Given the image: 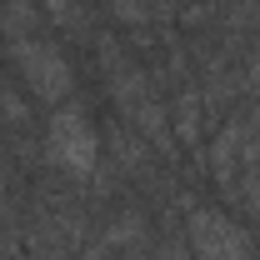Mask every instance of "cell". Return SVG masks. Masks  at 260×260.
Wrapping results in <instances>:
<instances>
[{"mask_svg":"<svg viewBox=\"0 0 260 260\" xmlns=\"http://www.w3.org/2000/svg\"><path fill=\"white\" fill-rule=\"evenodd\" d=\"M10 60H15V70H20V80L30 85L35 100H45V105H65V100H70L75 70H70V60H65L50 40H40V35H15V40H10Z\"/></svg>","mask_w":260,"mask_h":260,"instance_id":"1","label":"cell"},{"mask_svg":"<svg viewBox=\"0 0 260 260\" xmlns=\"http://www.w3.org/2000/svg\"><path fill=\"white\" fill-rule=\"evenodd\" d=\"M45 155L70 170L75 180H85L100 160V135H95V120L80 110V105H70L65 100L60 110L50 115V125H45Z\"/></svg>","mask_w":260,"mask_h":260,"instance_id":"2","label":"cell"},{"mask_svg":"<svg viewBox=\"0 0 260 260\" xmlns=\"http://www.w3.org/2000/svg\"><path fill=\"white\" fill-rule=\"evenodd\" d=\"M185 240H190L195 260H255V240L240 220H230L225 210L195 205L185 220Z\"/></svg>","mask_w":260,"mask_h":260,"instance_id":"3","label":"cell"},{"mask_svg":"<svg viewBox=\"0 0 260 260\" xmlns=\"http://www.w3.org/2000/svg\"><path fill=\"white\" fill-rule=\"evenodd\" d=\"M240 145H245V115H230L225 130H220L215 145H210V175H215L220 190H230L235 175H240Z\"/></svg>","mask_w":260,"mask_h":260,"instance_id":"4","label":"cell"},{"mask_svg":"<svg viewBox=\"0 0 260 260\" xmlns=\"http://www.w3.org/2000/svg\"><path fill=\"white\" fill-rule=\"evenodd\" d=\"M200 115H205V100L185 90V95L175 100V110H170V130H175V145H200Z\"/></svg>","mask_w":260,"mask_h":260,"instance_id":"5","label":"cell"},{"mask_svg":"<svg viewBox=\"0 0 260 260\" xmlns=\"http://www.w3.org/2000/svg\"><path fill=\"white\" fill-rule=\"evenodd\" d=\"M225 195H230V200H240V205L260 220V160L255 165H240V175H235V185H230Z\"/></svg>","mask_w":260,"mask_h":260,"instance_id":"6","label":"cell"},{"mask_svg":"<svg viewBox=\"0 0 260 260\" xmlns=\"http://www.w3.org/2000/svg\"><path fill=\"white\" fill-rule=\"evenodd\" d=\"M30 25H35L30 0H5V30H10V40L15 35H30Z\"/></svg>","mask_w":260,"mask_h":260,"instance_id":"7","label":"cell"},{"mask_svg":"<svg viewBox=\"0 0 260 260\" xmlns=\"http://www.w3.org/2000/svg\"><path fill=\"white\" fill-rule=\"evenodd\" d=\"M260 160V105L245 115V145H240V165H255Z\"/></svg>","mask_w":260,"mask_h":260,"instance_id":"8","label":"cell"},{"mask_svg":"<svg viewBox=\"0 0 260 260\" xmlns=\"http://www.w3.org/2000/svg\"><path fill=\"white\" fill-rule=\"evenodd\" d=\"M110 10H115V20H125V25H145V20H150V0H110Z\"/></svg>","mask_w":260,"mask_h":260,"instance_id":"9","label":"cell"},{"mask_svg":"<svg viewBox=\"0 0 260 260\" xmlns=\"http://www.w3.org/2000/svg\"><path fill=\"white\" fill-rule=\"evenodd\" d=\"M75 10H80V0H45V15L55 25H75Z\"/></svg>","mask_w":260,"mask_h":260,"instance_id":"10","label":"cell"},{"mask_svg":"<svg viewBox=\"0 0 260 260\" xmlns=\"http://www.w3.org/2000/svg\"><path fill=\"white\" fill-rule=\"evenodd\" d=\"M250 75L260 80V45H255V55H250Z\"/></svg>","mask_w":260,"mask_h":260,"instance_id":"11","label":"cell"}]
</instances>
